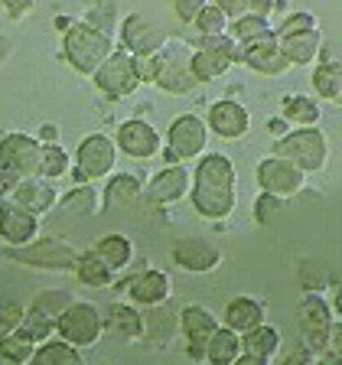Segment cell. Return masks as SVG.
I'll use <instances>...</instances> for the list:
<instances>
[{
    "label": "cell",
    "instance_id": "5bb4252c",
    "mask_svg": "<svg viewBox=\"0 0 342 365\" xmlns=\"http://www.w3.org/2000/svg\"><path fill=\"white\" fill-rule=\"evenodd\" d=\"M190 56H192L190 46L173 43V39L163 46V72H160V78H157L160 88L170 91V95H186V91L196 88L199 82L190 68Z\"/></svg>",
    "mask_w": 342,
    "mask_h": 365
},
{
    "label": "cell",
    "instance_id": "484cf974",
    "mask_svg": "<svg viewBox=\"0 0 342 365\" xmlns=\"http://www.w3.org/2000/svg\"><path fill=\"white\" fill-rule=\"evenodd\" d=\"M284 56L290 59V66H313L323 53V33L319 30H306V33H294V36L281 39Z\"/></svg>",
    "mask_w": 342,
    "mask_h": 365
},
{
    "label": "cell",
    "instance_id": "3957f363",
    "mask_svg": "<svg viewBox=\"0 0 342 365\" xmlns=\"http://www.w3.org/2000/svg\"><path fill=\"white\" fill-rule=\"evenodd\" d=\"M43 144L33 134H7L0 137V190L10 192L20 180L39 176Z\"/></svg>",
    "mask_w": 342,
    "mask_h": 365
},
{
    "label": "cell",
    "instance_id": "8992f818",
    "mask_svg": "<svg viewBox=\"0 0 342 365\" xmlns=\"http://www.w3.org/2000/svg\"><path fill=\"white\" fill-rule=\"evenodd\" d=\"M7 258L16 264L39 267V271H76L78 251L62 238H36L23 248H7Z\"/></svg>",
    "mask_w": 342,
    "mask_h": 365
},
{
    "label": "cell",
    "instance_id": "f5cc1de1",
    "mask_svg": "<svg viewBox=\"0 0 342 365\" xmlns=\"http://www.w3.org/2000/svg\"><path fill=\"white\" fill-rule=\"evenodd\" d=\"M267 130H271V134H277V137H284L290 130V124L284 121V118H271V121H267Z\"/></svg>",
    "mask_w": 342,
    "mask_h": 365
},
{
    "label": "cell",
    "instance_id": "4fadbf2b",
    "mask_svg": "<svg viewBox=\"0 0 342 365\" xmlns=\"http://www.w3.org/2000/svg\"><path fill=\"white\" fill-rule=\"evenodd\" d=\"M121 287L128 290L130 304H134V307H147V310L163 307L170 297H173V281H170V274L167 271H157V267H147V271H140V274H130Z\"/></svg>",
    "mask_w": 342,
    "mask_h": 365
},
{
    "label": "cell",
    "instance_id": "bcb514c9",
    "mask_svg": "<svg viewBox=\"0 0 342 365\" xmlns=\"http://www.w3.org/2000/svg\"><path fill=\"white\" fill-rule=\"evenodd\" d=\"M281 365H313V349L306 342H296L294 349L281 359Z\"/></svg>",
    "mask_w": 342,
    "mask_h": 365
},
{
    "label": "cell",
    "instance_id": "f1b7e54d",
    "mask_svg": "<svg viewBox=\"0 0 342 365\" xmlns=\"http://www.w3.org/2000/svg\"><path fill=\"white\" fill-rule=\"evenodd\" d=\"M281 118L287 124H296V128H316L319 118H323V108H319V101L310 98V95H287Z\"/></svg>",
    "mask_w": 342,
    "mask_h": 365
},
{
    "label": "cell",
    "instance_id": "e0dca14e",
    "mask_svg": "<svg viewBox=\"0 0 342 365\" xmlns=\"http://www.w3.org/2000/svg\"><path fill=\"white\" fill-rule=\"evenodd\" d=\"M209 134L222 137V140H242L251 130V114L242 101L235 98H219L209 105Z\"/></svg>",
    "mask_w": 342,
    "mask_h": 365
},
{
    "label": "cell",
    "instance_id": "9c48e42d",
    "mask_svg": "<svg viewBox=\"0 0 342 365\" xmlns=\"http://www.w3.org/2000/svg\"><path fill=\"white\" fill-rule=\"evenodd\" d=\"M95 85H98L101 91H105L108 98H130L137 88H140V76H137V62H134V56L130 53H118L114 49L111 56L105 59V66L95 72Z\"/></svg>",
    "mask_w": 342,
    "mask_h": 365
},
{
    "label": "cell",
    "instance_id": "c3c4849f",
    "mask_svg": "<svg viewBox=\"0 0 342 365\" xmlns=\"http://www.w3.org/2000/svg\"><path fill=\"white\" fill-rule=\"evenodd\" d=\"M215 7H219L222 14L228 16V23L248 14V4H244V0H215Z\"/></svg>",
    "mask_w": 342,
    "mask_h": 365
},
{
    "label": "cell",
    "instance_id": "ac0fdd59",
    "mask_svg": "<svg viewBox=\"0 0 342 365\" xmlns=\"http://www.w3.org/2000/svg\"><path fill=\"white\" fill-rule=\"evenodd\" d=\"M114 144H118L121 153H128V157H134V160H150L160 153L163 140H160L153 124H147L144 118H130V121H124L121 128H118Z\"/></svg>",
    "mask_w": 342,
    "mask_h": 365
},
{
    "label": "cell",
    "instance_id": "8fae6325",
    "mask_svg": "<svg viewBox=\"0 0 342 365\" xmlns=\"http://www.w3.org/2000/svg\"><path fill=\"white\" fill-rule=\"evenodd\" d=\"M254 176H258L261 192H271V196H281V199L296 196V192L306 186V173L284 157L261 160L258 170H254Z\"/></svg>",
    "mask_w": 342,
    "mask_h": 365
},
{
    "label": "cell",
    "instance_id": "d6986e66",
    "mask_svg": "<svg viewBox=\"0 0 342 365\" xmlns=\"http://www.w3.org/2000/svg\"><path fill=\"white\" fill-rule=\"evenodd\" d=\"M39 235V215L26 212L14 199H0V238L7 248H23V245L36 242Z\"/></svg>",
    "mask_w": 342,
    "mask_h": 365
},
{
    "label": "cell",
    "instance_id": "f35d334b",
    "mask_svg": "<svg viewBox=\"0 0 342 365\" xmlns=\"http://www.w3.org/2000/svg\"><path fill=\"white\" fill-rule=\"evenodd\" d=\"M0 352H4L7 359H14V362L26 365L33 359V352H36V342L26 339V336L16 329V333H10V336H4V339H0Z\"/></svg>",
    "mask_w": 342,
    "mask_h": 365
},
{
    "label": "cell",
    "instance_id": "816d5d0a",
    "mask_svg": "<svg viewBox=\"0 0 342 365\" xmlns=\"http://www.w3.org/2000/svg\"><path fill=\"white\" fill-rule=\"evenodd\" d=\"M36 140L39 144H59V128H56V124H43V128H39V134H36Z\"/></svg>",
    "mask_w": 342,
    "mask_h": 365
},
{
    "label": "cell",
    "instance_id": "5b68a950",
    "mask_svg": "<svg viewBox=\"0 0 342 365\" xmlns=\"http://www.w3.org/2000/svg\"><path fill=\"white\" fill-rule=\"evenodd\" d=\"M101 333H105V313L95 304H88V300H76L56 319V336L66 339L68 346H76V349L95 346L101 339Z\"/></svg>",
    "mask_w": 342,
    "mask_h": 365
},
{
    "label": "cell",
    "instance_id": "83f0119b",
    "mask_svg": "<svg viewBox=\"0 0 342 365\" xmlns=\"http://www.w3.org/2000/svg\"><path fill=\"white\" fill-rule=\"evenodd\" d=\"M242 356V336L235 329L228 327H219L205 346V362L209 365H232L235 359Z\"/></svg>",
    "mask_w": 342,
    "mask_h": 365
},
{
    "label": "cell",
    "instance_id": "74e56055",
    "mask_svg": "<svg viewBox=\"0 0 342 365\" xmlns=\"http://www.w3.org/2000/svg\"><path fill=\"white\" fill-rule=\"evenodd\" d=\"M192 26L199 30V36H222V33H228V16L222 14L215 4H205L202 7V14L192 20Z\"/></svg>",
    "mask_w": 342,
    "mask_h": 365
},
{
    "label": "cell",
    "instance_id": "ee69618b",
    "mask_svg": "<svg viewBox=\"0 0 342 365\" xmlns=\"http://www.w3.org/2000/svg\"><path fill=\"white\" fill-rule=\"evenodd\" d=\"M205 4H209V0H173V10L182 23H192L199 14H202Z\"/></svg>",
    "mask_w": 342,
    "mask_h": 365
},
{
    "label": "cell",
    "instance_id": "f546056e",
    "mask_svg": "<svg viewBox=\"0 0 342 365\" xmlns=\"http://www.w3.org/2000/svg\"><path fill=\"white\" fill-rule=\"evenodd\" d=\"M76 274H78V281H82L85 287H95V290H105V287H111L114 284V271L98 258V251L95 248L78 255Z\"/></svg>",
    "mask_w": 342,
    "mask_h": 365
},
{
    "label": "cell",
    "instance_id": "db71d44e",
    "mask_svg": "<svg viewBox=\"0 0 342 365\" xmlns=\"http://www.w3.org/2000/svg\"><path fill=\"white\" fill-rule=\"evenodd\" d=\"M232 365H267V359H258V356H248V352H242V356H238Z\"/></svg>",
    "mask_w": 342,
    "mask_h": 365
},
{
    "label": "cell",
    "instance_id": "7402d4cb",
    "mask_svg": "<svg viewBox=\"0 0 342 365\" xmlns=\"http://www.w3.org/2000/svg\"><path fill=\"white\" fill-rule=\"evenodd\" d=\"M173 261L190 274H209L222 264V251L202 238H182L173 245Z\"/></svg>",
    "mask_w": 342,
    "mask_h": 365
},
{
    "label": "cell",
    "instance_id": "9a60e30c",
    "mask_svg": "<svg viewBox=\"0 0 342 365\" xmlns=\"http://www.w3.org/2000/svg\"><path fill=\"white\" fill-rule=\"evenodd\" d=\"M219 327H222L219 317L202 304H190L180 310V329H182V336H186L190 356L196 359V362H205V346H209V339H212V333Z\"/></svg>",
    "mask_w": 342,
    "mask_h": 365
},
{
    "label": "cell",
    "instance_id": "f907efd6",
    "mask_svg": "<svg viewBox=\"0 0 342 365\" xmlns=\"http://www.w3.org/2000/svg\"><path fill=\"white\" fill-rule=\"evenodd\" d=\"M244 4H248V14H254V16H267V20H271L274 4H277V0H244Z\"/></svg>",
    "mask_w": 342,
    "mask_h": 365
},
{
    "label": "cell",
    "instance_id": "e575fe53",
    "mask_svg": "<svg viewBox=\"0 0 342 365\" xmlns=\"http://www.w3.org/2000/svg\"><path fill=\"white\" fill-rule=\"evenodd\" d=\"M313 88L323 101H339L342 95V62L329 59L313 68Z\"/></svg>",
    "mask_w": 342,
    "mask_h": 365
},
{
    "label": "cell",
    "instance_id": "681fc988",
    "mask_svg": "<svg viewBox=\"0 0 342 365\" xmlns=\"http://www.w3.org/2000/svg\"><path fill=\"white\" fill-rule=\"evenodd\" d=\"M0 4H4V10H7L14 20H23V16L33 10V4H36V0H0Z\"/></svg>",
    "mask_w": 342,
    "mask_h": 365
},
{
    "label": "cell",
    "instance_id": "277c9868",
    "mask_svg": "<svg viewBox=\"0 0 342 365\" xmlns=\"http://www.w3.org/2000/svg\"><path fill=\"white\" fill-rule=\"evenodd\" d=\"M271 157H284L290 160L294 167H300L306 176L310 173H319L326 167L329 160V144H326V134L319 128H296V130H287L284 137H277L274 144V153Z\"/></svg>",
    "mask_w": 342,
    "mask_h": 365
},
{
    "label": "cell",
    "instance_id": "6da1fadb",
    "mask_svg": "<svg viewBox=\"0 0 342 365\" xmlns=\"http://www.w3.org/2000/svg\"><path fill=\"white\" fill-rule=\"evenodd\" d=\"M192 209L209 222H222L238 209V170L225 153H202L192 170Z\"/></svg>",
    "mask_w": 342,
    "mask_h": 365
},
{
    "label": "cell",
    "instance_id": "603a6c76",
    "mask_svg": "<svg viewBox=\"0 0 342 365\" xmlns=\"http://www.w3.org/2000/svg\"><path fill=\"white\" fill-rule=\"evenodd\" d=\"M261 323H264V304H261V300H254V297H235V300H228L225 323H222V327L244 336V333H251V329H258Z\"/></svg>",
    "mask_w": 342,
    "mask_h": 365
},
{
    "label": "cell",
    "instance_id": "d590c367",
    "mask_svg": "<svg viewBox=\"0 0 342 365\" xmlns=\"http://www.w3.org/2000/svg\"><path fill=\"white\" fill-rule=\"evenodd\" d=\"M68 170H72V157H68L66 150H62L59 144H43V157H39V176L43 180H59V176H66Z\"/></svg>",
    "mask_w": 342,
    "mask_h": 365
},
{
    "label": "cell",
    "instance_id": "2e32d148",
    "mask_svg": "<svg viewBox=\"0 0 342 365\" xmlns=\"http://www.w3.org/2000/svg\"><path fill=\"white\" fill-rule=\"evenodd\" d=\"M121 43L130 56H150V53H160V49L170 43V36L150 16L130 14V16H124V23H121Z\"/></svg>",
    "mask_w": 342,
    "mask_h": 365
},
{
    "label": "cell",
    "instance_id": "1f68e13d",
    "mask_svg": "<svg viewBox=\"0 0 342 365\" xmlns=\"http://www.w3.org/2000/svg\"><path fill=\"white\" fill-rule=\"evenodd\" d=\"M30 365H85V362H82V349L68 346L66 339H46L36 346Z\"/></svg>",
    "mask_w": 342,
    "mask_h": 365
},
{
    "label": "cell",
    "instance_id": "f6af8a7d",
    "mask_svg": "<svg viewBox=\"0 0 342 365\" xmlns=\"http://www.w3.org/2000/svg\"><path fill=\"white\" fill-rule=\"evenodd\" d=\"M287 68H290V59L284 56V49H277V53H274L267 62H261L254 72H261V76H284Z\"/></svg>",
    "mask_w": 342,
    "mask_h": 365
},
{
    "label": "cell",
    "instance_id": "b9f144b4",
    "mask_svg": "<svg viewBox=\"0 0 342 365\" xmlns=\"http://www.w3.org/2000/svg\"><path fill=\"white\" fill-rule=\"evenodd\" d=\"M137 62V76L144 85H157L160 72H163V49L160 53H150V56H134Z\"/></svg>",
    "mask_w": 342,
    "mask_h": 365
},
{
    "label": "cell",
    "instance_id": "44dd1931",
    "mask_svg": "<svg viewBox=\"0 0 342 365\" xmlns=\"http://www.w3.org/2000/svg\"><path fill=\"white\" fill-rule=\"evenodd\" d=\"M10 199L33 215L53 212V205L59 202V196H56V182L43 180V176H26V180H20L14 190H10Z\"/></svg>",
    "mask_w": 342,
    "mask_h": 365
},
{
    "label": "cell",
    "instance_id": "60d3db41",
    "mask_svg": "<svg viewBox=\"0 0 342 365\" xmlns=\"http://www.w3.org/2000/svg\"><path fill=\"white\" fill-rule=\"evenodd\" d=\"M23 317H26V307L16 304V300H0V339L23 327Z\"/></svg>",
    "mask_w": 342,
    "mask_h": 365
},
{
    "label": "cell",
    "instance_id": "ffe728a7",
    "mask_svg": "<svg viewBox=\"0 0 342 365\" xmlns=\"http://www.w3.org/2000/svg\"><path fill=\"white\" fill-rule=\"evenodd\" d=\"M190 190H192V173L186 170V163H173V167L160 170L150 180L147 199H150V205H173L190 196Z\"/></svg>",
    "mask_w": 342,
    "mask_h": 365
},
{
    "label": "cell",
    "instance_id": "7dc6e473",
    "mask_svg": "<svg viewBox=\"0 0 342 365\" xmlns=\"http://www.w3.org/2000/svg\"><path fill=\"white\" fill-rule=\"evenodd\" d=\"M326 356L333 359V362L342 365V319H336L333 329H329V349H326Z\"/></svg>",
    "mask_w": 342,
    "mask_h": 365
},
{
    "label": "cell",
    "instance_id": "7c38bea8",
    "mask_svg": "<svg viewBox=\"0 0 342 365\" xmlns=\"http://www.w3.org/2000/svg\"><path fill=\"white\" fill-rule=\"evenodd\" d=\"M118 167V144L108 134H88L76 150V170H82L91 180H105Z\"/></svg>",
    "mask_w": 342,
    "mask_h": 365
},
{
    "label": "cell",
    "instance_id": "ba28073f",
    "mask_svg": "<svg viewBox=\"0 0 342 365\" xmlns=\"http://www.w3.org/2000/svg\"><path fill=\"white\" fill-rule=\"evenodd\" d=\"M235 49H238V43L228 33L205 36L202 49H196L190 56V68H192V76H196V82H215V78L225 76L228 68L235 66Z\"/></svg>",
    "mask_w": 342,
    "mask_h": 365
},
{
    "label": "cell",
    "instance_id": "11a10c76",
    "mask_svg": "<svg viewBox=\"0 0 342 365\" xmlns=\"http://www.w3.org/2000/svg\"><path fill=\"white\" fill-rule=\"evenodd\" d=\"M329 310H333L336 319H342V287H336V297H333V304H329Z\"/></svg>",
    "mask_w": 342,
    "mask_h": 365
},
{
    "label": "cell",
    "instance_id": "cb8c5ba5",
    "mask_svg": "<svg viewBox=\"0 0 342 365\" xmlns=\"http://www.w3.org/2000/svg\"><path fill=\"white\" fill-rule=\"evenodd\" d=\"M105 329L118 333L121 339H144V313L134 304H111L105 310Z\"/></svg>",
    "mask_w": 342,
    "mask_h": 365
},
{
    "label": "cell",
    "instance_id": "d4e9b609",
    "mask_svg": "<svg viewBox=\"0 0 342 365\" xmlns=\"http://www.w3.org/2000/svg\"><path fill=\"white\" fill-rule=\"evenodd\" d=\"M140 192H144V182H140L137 173H111L105 192H101V205H105L108 212L111 209H124L134 199H140Z\"/></svg>",
    "mask_w": 342,
    "mask_h": 365
},
{
    "label": "cell",
    "instance_id": "7bdbcfd3",
    "mask_svg": "<svg viewBox=\"0 0 342 365\" xmlns=\"http://www.w3.org/2000/svg\"><path fill=\"white\" fill-rule=\"evenodd\" d=\"M281 205H284V199L281 196H271V192H261L258 196V202H254V219L264 225V222H271L274 215L281 212Z\"/></svg>",
    "mask_w": 342,
    "mask_h": 365
},
{
    "label": "cell",
    "instance_id": "9f6ffc18",
    "mask_svg": "<svg viewBox=\"0 0 342 365\" xmlns=\"http://www.w3.org/2000/svg\"><path fill=\"white\" fill-rule=\"evenodd\" d=\"M313 365H339V362H333V359H329V356H323V359H319V362H313Z\"/></svg>",
    "mask_w": 342,
    "mask_h": 365
},
{
    "label": "cell",
    "instance_id": "836d02e7",
    "mask_svg": "<svg viewBox=\"0 0 342 365\" xmlns=\"http://www.w3.org/2000/svg\"><path fill=\"white\" fill-rule=\"evenodd\" d=\"M59 205L66 215H98L101 212V190L91 186V182H85V186H76L72 192H66Z\"/></svg>",
    "mask_w": 342,
    "mask_h": 365
},
{
    "label": "cell",
    "instance_id": "6f0895ef",
    "mask_svg": "<svg viewBox=\"0 0 342 365\" xmlns=\"http://www.w3.org/2000/svg\"><path fill=\"white\" fill-rule=\"evenodd\" d=\"M0 365H20V362H14V359H7L4 352H0Z\"/></svg>",
    "mask_w": 342,
    "mask_h": 365
},
{
    "label": "cell",
    "instance_id": "ab89813d",
    "mask_svg": "<svg viewBox=\"0 0 342 365\" xmlns=\"http://www.w3.org/2000/svg\"><path fill=\"white\" fill-rule=\"evenodd\" d=\"M306 30H319V20L313 14H306V10H296V14H287L284 16L281 26H274V33L277 36H294V33H306Z\"/></svg>",
    "mask_w": 342,
    "mask_h": 365
},
{
    "label": "cell",
    "instance_id": "30bf717a",
    "mask_svg": "<svg viewBox=\"0 0 342 365\" xmlns=\"http://www.w3.org/2000/svg\"><path fill=\"white\" fill-rule=\"evenodd\" d=\"M296 323H300V333H304V342L313 352L326 356L329 349V329H333L336 317L329 310V304L319 294H306L300 300V310H296Z\"/></svg>",
    "mask_w": 342,
    "mask_h": 365
},
{
    "label": "cell",
    "instance_id": "4dcf8cb0",
    "mask_svg": "<svg viewBox=\"0 0 342 365\" xmlns=\"http://www.w3.org/2000/svg\"><path fill=\"white\" fill-rule=\"evenodd\" d=\"M95 251H98V258L105 261L114 274L130 267V261H134V242H130L128 235H118V232L101 238V242L95 245Z\"/></svg>",
    "mask_w": 342,
    "mask_h": 365
},
{
    "label": "cell",
    "instance_id": "4316f807",
    "mask_svg": "<svg viewBox=\"0 0 342 365\" xmlns=\"http://www.w3.org/2000/svg\"><path fill=\"white\" fill-rule=\"evenodd\" d=\"M277 49H281V36H277L274 30H267V33H261V36H254V39L238 43L235 62H242V66H248V68H258L261 62H267Z\"/></svg>",
    "mask_w": 342,
    "mask_h": 365
},
{
    "label": "cell",
    "instance_id": "8d00e7d4",
    "mask_svg": "<svg viewBox=\"0 0 342 365\" xmlns=\"http://www.w3.org/2000/svg\"><path fill=\"white\" fill-rule=\"evenodd\" d=\"M267 30H274L271 20H267V16H254V14H244V16H238V20L228 23V36L235 39V43L254 39V36H261V33H267Z\"/></svg>",
    "mask_w": 342,
    "mask_h": 365
},
{
    "label": "cell",
    "instance_id": "7a4b0ae2",
    "mask_svg": "<svg viewBox=\"0 0 342 365\" xmlns=\"http://www.w3.org/2000/svg\"><path fill=\"white\" fill-rule=\"evenodd\" d=\"M62 53L78 76H95L108 56L114 53V39L91 23H72L66 30V39H62Z\"/></svg>",
    "mask_w": 342,
    "mask_h": 365
},
{
    "label": "cell",
    "instance_id": "680465c9",
    "mask_svg": "<svg viewBox=\"0 0 342 365\" xmlns=\"http://www.w3.org/2000/svg\"><path fill=\"white\" fill-rule=\"evenodd\" d=\"M0 192H4V190H0Z\"/></svg>",
    "mask_w": 342,
    "mask_h": 365
},
{
    "label": "cell",
    "instance_id": "d6a6232c",
    "mask_svg": "<svg viewBox=\"0 0 342 365\" xmlns=\"http://www.w3.org/2000/svg\"><path fill=\"white\" fill-rule=\"evenodd\" d=\"M242 352L271 362V359L281 352V333H277L274 327H267V323H261L258 329H251V333L242 336Z\"/></svg>",
    "mask_w": 342,
    "mask_h": 365
},
{
    "label": "cell",
    "instance_id": "52a82bcc",
    "mask_svg": "<svg viewBox=\"0 0 342 365\" xmlns=\"http://www.w3.org/2000/svg\"><path fill=\"white\" fill-rule=\"evenodd\" d=\"M205 147H209V124L199 114H180L167 130V163H186L192 157H202Z\"/></svg>",
    "mask_w": 342,
    "mask_h": 365
}]
</instances>
